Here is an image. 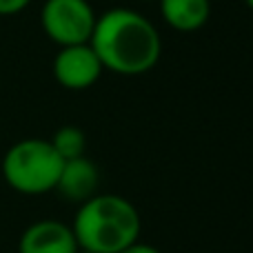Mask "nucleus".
Segmentation results:
<instances>
[{
	"label": "nucleus",
	"mask_w": 253,
	"mask_h": 253,
	"mask_svg": "<svg viewBox=\"0 0 253 253\" xmlns=\"http://www.w3.org/2000/svg\"><path fill=\"white\" fill-rule=\"evenodd\" d=\"M89 44L102 67L118 76L147 74L162 56V40L156 25L129 7H114L100 13Z\"/></svg>",
	"instance_id": "f257e3e1"
},
{
	"label": "nucleus",
	"mask_w": 253,
	"mask_h": 253,
	"mask_svg": "<svg viewBox=\"0 0 253 253\" xmlns=\"http://www.w3.org/2000/svg\"><path fill=\"white\" fill-rule=\"evenodd\" d=\"M80 249L91 253H120L140 240V213L123 196L96 193L78 205L71 222Z\"/></svg>",
	"instance_id": "f03ea898"
},
{
	"label": "nucleus",
	"mask_w": 253,
	"mask_h": 253,
	"mask_svg": "<svg viewBox=\"0 0 253 253\" xmlns=\"http://www.w3.org/2000/svg\"><path fill=\"white\" fill-rule=\"evenodd\" d=\"M62 160L49 140L25 138L13 142L2 158V178L22 196H42L56 189Z\"/></svg>",
	"instance_id": "7ed1b4c3"
},
{
	"label": "nucleus",
	"mask_w": 253,
	"mask_h": 253,
	"mask_svg": "<svg viewBox=\"0 0 253 253\" xmlns=\"http://www.w3.org/2000/svg\"><path fill=\"white\" fill-rule=\"evenodd\" d=\"M96 11L89 0H44L40 9V25L58 47L87 44L96 27Z\"/></svg>",
	"instance_id": "20e7f679"
},
{
	"label": "nucleus",
	"mask_w": 253,
	"mask_h": 253,
	"mask_svg": "<svg viewBox=\"0 0 253 253\" xmlns=\"http://www.w3.org/2000/svg\"><path fill=\"white\" fill-rule=\"evenodd\" d=\"M51 71L60 87L69 89V91H84L100 80L105 67L91 49V44L87 42L58 49Z\"/></svg>",
	"instance_id": "39448f33"
},
{
	"label": "nucleus",
	"mask_w": 253,
	"mask_h": 253,
	"mask_svg": "<svg viewBox=\"0 0 253 253\" xmlns=\"http://www.w3.org/2000/svg\"><path fill=\"white\" fill-rule=\"evenodd\" d=\"M78 249L71 224L60 220H38L18 240V253H76Z\"/></svg>",
	"instance_id": "423d86ee"
},
{
	"label": "nucleus",
	"mask_w": 253,
	"mask_h": 253,
	"mask_svg": "<svg viewBox=\"0 0 253 253\" xmlns=\"http://www.w3.org/2000/svg\"><path fill=\"white\" fill-rule=\"evenodd\" d=\"M98 184H100L98 167L87 156H80L74 160H65L53 191H58L65 200L83 205L98 193Z\"/></svg>",
	"instance_id": "0eeeda50"
},
{
	"label": "nucleus",
	"mask_w": 253,
	"mask_h": 253,
	"mask_svg": "<svg viewBox=\"0 0 253 253\" xmlns=\"http://www.w3.org/2000/svg\"><path fill=\"white\" fill-rule=\"evenodd\" d=\"M158 4L162 20L182 34L202 29L211 16L209 0H158Z\"/></svg>",
	"instance_id": "6e6552de"
},
{
	"label": "nucleus",
	"mask_w": 253,
	"mask_h": 253,
	"mask_svg": "<svg viewBox=\"0 0 253 253\" xmlns=\"http://www.w3.org/2000/svg\"><path fill=\"white\" fill-rule=\"evenodd\" d=\"M49 142H51V147L56 149V153L62 160H74V158L84 156V147H87L84 133L74 125L60 126Z\"/></svg>",
	"instance_id": "1a4fd4ad"
},
{
	"label": "nucleus",
	"mask_w": 253,
	"mask_h": 253,
	"mask_svg": "<svg viewBox=\"0 0 253 253\" xmlns=\"http://www.w3.org/2000/svg\"><path fill=\"white\" fill-rule=\"evenodd\" d=\"M31 0H0V16H16L29 7Z\"/></svg>",
	"instance_id": "9d476101"
},
{
	"label": "nucleus",
	"mask_w": 253,
	"mask_h": 253,
	"mask_svg": "<svg viewBox=\"0 0 253 253\" xmlns=\"http://www.w3.org/2000/svg\"><path fill=\"white\" fill-rule=\"evenodd\" d=\"M120 253H162L160 249H156V247H151V245H144V242H135V245H131V247H126L125 251H120Z\"/></svg>",
	"instance_id": "9b49d317"
},
{
	"label": "nucleus",
	"mask_w": 253,
	"mask_h": 253,
	"mask_svg": "<svg viewBox=\"0 0 253 253\" xmlns=\"http://www.w3.org/2000/svg\"><path fill=\"white\" fill-rule=\"evenodd\" d=\"M245 4H247V7H249L251 11H253V0H245Z\"/></svg>",
	"instance_id": "f8f14e48"
},
{
	"label": "nucleus",
	"mask_w": 253,
	"mask_h": 253,
	"mask_svg": "<svg viewBox=\"0 0 253 253\" xmlns=\"http://www.w3.org/2000/svg\"><path fill=\"white\" fill-rule=\"evenodd\" d=\"M76 253H91V251H84V249H78V251H76Z\"/></svg>",
	"instance_id": "ddd939ff"
}]
</instances>
